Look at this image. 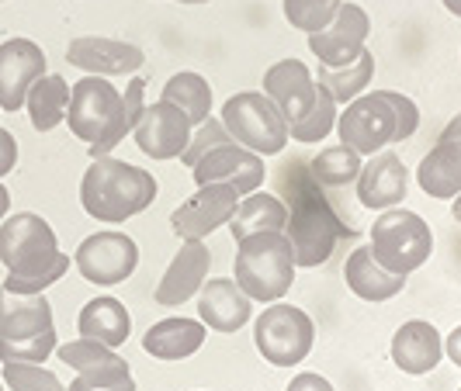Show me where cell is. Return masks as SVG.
I'll return each mask as SVG.
<instances>
[{
	"label": "cell",
	"instance_id": "cell-1",
	"mask_svg": "<svg viewBox=\"0 0 461 391\" xmlns=\"http://www.w3.org/2000/svg\"><path fill=\"white\" fill-rule=\"evenodd\" d=\"M277 191L285 194V205H288L285 235L292 243L295 267H320L333 256L340 235H354V229H347L337 218L323 187L312 181L305 163H285V170L277 173Z\"/></svg>",
	"mask_w": 461,
	"mask_h": 391
},
{
	"label": "cell",
	"instance_id": "cell-2",
	"mask_svg": "<svg viewBox=\"0 0 461 391\" xmlns=\"http://www.w3.org/2000/svg\"><path fill=\"white\" fill-rule=\"evenodd\" d=\"M0 263L7 267L4 291L11 295H42L69 271V260L59 250V239L42 215L18 211L0 222Z\"/></svg>",
	"mask_w": 461,
	"mask_h": 391
},
{
	"label": "cell",
	"instance_id": "cell-3",
	"mask_svg": "<svg viewBox=\"0 0 461 391\" xmlns=\"http://www.w3.org/2000/svg\"><path fill=\"white\" fill-rule=\"evenodd\" d=\"M420 129V108L413 97L395 91L361 93L347 104V111L337 115L340 142L361 156H375L393 142L413 138Z\"/></svg>",
	"mask_w": 461,
	"mask_h": 391
},
{
	"label": "cell",
	"instance_id": "cell-4",
	"mask_svg": "<svg viewBox=\"0 0 461 391\" xmlns=\"http://www.w3.org/2000/svg\"><path fill=\"white\" fill-rule=\"evenodd\" d=\"M157 198V177L142 166L122 163L115 156L91 160L80 181V205L97 222H129L132 215L146 211Z\"/></svg>",
	"mask_w": 461,
	"mask_h": 391
},
{
	"label": "cell",
	"instance_id": "cell-5",
	"mask_svg": "<svg viewBox=\"0 0 461 391\" xmlns=\"http://www.w3.org/2000/svg\"><path fill=\"white\" fill-rule=\"evenodd\" d=\"M67 125L77 138L87 142L91 160L112 156L122 138L129 136V118H125V101L108 84L104 76H84L69 87Z\"/></svg>",
	"mask_w": 461,
	"mask_h": 391
},
{
	"label": "cell",
	"instance_id": "cell-6",
	"mask_svg": "<svg viewBox=\"0 0 461 391\" xmlns=\"http://www.w3.org/2000/svg\"><path fill=\"white\" fill-rule=\"evenodd\" d=\"M232 280L250 301H281L295 280V256L285 232H254L240 239L232 260Z\"/></svg>",
	"mask_w": 461,
	"mask_h": 391
},
{
	"label": "cell",
	"instance_id": "cell-7",
	"mask_svg": "<svg viewBox=\"0 0 461 391\" xmlns=\"http://www.w3.org/2000/svg\"><path fill=\"white\" fill-rule=\"evenodd\" d=\"M434 250V235L430 226L406 208H389L378 215V222L371 226V256L389 271V274L410 277L427 263V256Z\"/></svg>",
	"mask_w": 461,
	"mask_h": 391
},
{
	"label": "cell",
	"instance_id": "cell-8",
	"mask_svg": "<svg viewBox=\"0 0 461 391\" xmlns=\"http://www.w3.org/2000/svg\"><path fill=\"white\" fill-rule=\"evenodd\" d=\"M222 125L232 142L254 149L257 156H277L288 146V121L264 91H243L226 101Z\"/></svg>",
	"mask_w": 461,
	"mask_h": 391
},
{
	"label": "cell",
	"instance_id": "cell-9",
	"mask_svg": "<svg viewBox=\"0 0 461 391\" xmlns=\"http://www.w3.org/2000/svg\"><path fill=\"white\" fill-rule=\"evenodd\" d=\"M254 340L260 357L267 364H275V368H295V364H302L309 357V350L316 343V325L295 305L271 301L257 315Z\"/></svg>",
	"mask_w": 461,
	"mask_h": 391
},
{
	"label": "cell",
	"instance_id": "cell-10",
	"mask_svg": "<svg viewBox=\"0 0 461 391\" xmlns=\"http://www.w3.org/2000/svg\"><path fill=\"white\" fill-rule=\"evenodd\" d=\"M73 263L84 280H91L97 288H112L132 277V271L139 267V246L125 232H94L77 246Z\"/></svg>",
	"mask_w": 461,
	"mask_h": 391
},
{
	"label": "cell",
	"instance_id": "cell-11",
	"mask_svg": "<svg viewBox=\"0 0 461 391\" xmlns=\"http://www.w3.org/2000/svg\"><path fill=\"white\" fill-rule=\"evenodd\" d=\"M371 31V18L365 7L344 0L337 18L326 24L323 31L309 35V49L320 59V67H347L365 52V39Z\"/></svg>",
	"mask_w": 461,
	"mask_h": 391
},
{
	"label": "cell",
	"instance_id": "cell-12",
	"mask_svg": "<svg viewBox=\"0 0 461 391\" xmlns=\"http://www.w3.org/2000/svg\"><path fill=\"white\" fill-rule=\"evenodd\" d=\"M236 205H240V191L232 184H202L170 215V229L177 239H205L219 226H230Z\"/></svg>",
	"mask_w": 461,
	"mask_h": 391
},
{
	"label": "cell",
	"instance_id": "cell-13",
	"mask_svg": "<svg viewBox=\"0 0 461 391\" xmlns=\"http://www.w3.org/2000/svg\"><path fill=\"white\" fill-rule=\"evenodd\" d=\"M191 132H194L191 118L177 104H170V101L146 104L139 125L132 129L136 146L146 156H153V160H181V153L191 142Z\"/></svg>",
	"mask_w": 461,
	"mask_h": 391
},
{
	"label": "cell",
	"instance_id": "cell-14",
	"mask_svg": "<svg viewBox=\"0 0 461 391\" xmlns=\"http://www.w3.org/2000/svg\"><path fill=\"white\" fill-rule=\"evenodd\" d=\"M194 173V184H232L240 194H254L257 187L264 184L267 170L264 160L257 156L254 149L240 146V142H226V146H215L208 149L202 160L191 166Z\"/></svg>",
	"mask_w": 461,
	"mask_h": 391
},
{
	"label": "cell",
	"instance_id": "cell-15",
	"mask_svg": "<svg viewBox=\"0 0 461 391\" xmlns=\"http://www.w3.org/2000/svg\"><path fill=\"white\" fill-rule=\"evenodd\" d=\"M39 76H46V52L32 39L0 42V111H22Z\"/></svg>",
	"mask_w": 461,
	"mask_h": 391
},
{
	"label": "cell",
	"instance_id": "cell-16",
	"mask_svg": "<svg viewBox=\"0 0 461 391\" xmlns=\"http://www.w3.org/2000/svg\"><path fill=\"white\" fill-rule=\"evenodd\" d=\"M67 63L84 69L87 76H132L146 63V56H142V49L129 46V42L84 35L67 46Z\"/></svg>",
	"mask_w": 461,
	"mask_h": 391
},
{
	"label": "cell",
	"instance_id": "cell-17",
	"mask_svg": "<svg viewBox=\"0 0 461 391\" xmlns=\"http://www.w3.org/2000/svg\"><path fill=\"white\" fill-rule=\"evenodd\" d=\"M264 93L277 104L288 125H295L316 104V76L302 59H281L264 73Z\"/></svg>",
	"mask_w": 461,
	"mask_h": 391
},
{
	"label": "cell",
	"instance_id": "cell-18",
	"mask_svg": "<svg viewBox=\"0 0 461 391\" xmlns=\"http://www.w3.org/2000/svg\"><path fill=\"white\" fill-rule=\"evenodd\" d=\"M208 267H212V253L202 239H185V246L177 250V256L170 260L167 274L160 277L157 284V305L163 308H177L191 301L208 277Z\"/></svg>",
	"mask_w": 461,
	"mask_h": 391
},
{
	"label": "cell",
	"instance_id": "cell-19",
	"mask_svg": "<svg viewBox=\"0 0 461 391\" xmlns=\"http://www.w3.org/2000/svg\"><path fill=\"white\" fill-rule=\"evenodd\" d=\"M410 191V173L395 153H375L357 173V201L371 211H389Z\"/></svg>",
	"mask_w": 461,
	"mask_h": 391
},
{
	"label": "cell",
	"instance_id": "cell-20",
	"mask_svg": "<svg viewBox=\"0 0 461 391\" xmlns=\"http://www.w3.org/2000/svg\"><path fill=\"white\" fill-rule=\"evenodd\" d=\"M198 315L212 333H240L254 315V301L230 277H212L198 291Z\"/></svg>",
	"mask_w": 461,
	"mask_h": 391
},
{
	"label": "cell",
	"instance_id": "cell-21",
	"mask_svg": "<svg viewBox=\"0 0 461 391\" xmlns=\"http://www.w3.org/2000/svg\"><path fill=\"white\" fill-rule=\"evenodd\" d=\"M344 280H347V288H350L357 298L375 301V305L395 298V295L406 288V277L389 274V271H385V267H382V263L371 256V246H357L354 253L347 256Z\"/></svg>",
	"mask_w": 461,
	"mask_h": 391
},
{
	"label": "cell",
	"instance_id": "cell-22",
	"mask_svg": "<svg viewBox=\"0 0 461 391\" xmlns=\"http://www.w3.org/2000/svg\"><path fill=\"white\" fill-rule=\"evenodd\" d=\"M440 333L423 319L399 325V333L393 336V360L406 374H430L440 364Z\"/></svg>",
	"mask_w": 461,
	"mask_h": 391
},
{
	"label": "cell",
	"instance_id": "cell-23",
	"mask_svg": "<svg viewBox=\"0 0 461 391\" xmlns=\"http://www.w3.org/2000/svg\"><path fill=\"white\" fill-rule=\"evenodd\" d=\"M46 329H56L46 295H11L0 288V340H28Z\"/></svg>",
	"mask_w": 461,
	"mask_h": 391
},
{
	"label": "cell",
	"instance_id": "cell-24",
	"mask_svg": "<svg viewBox=\"0 0 461 391\" xmlns=\"http://www.w3.org/2000/svg\"><path fill=\"white\" fill-rule=\"evenodd\" d=\"M202 343H205L202 319H163L149 325V333L142 336V350L157 360H185L191 353H198Z\"/></svg>",
	"mask_w": 461,
	"mask_h": 391
},
{
	"label": "cell",
	"instance_id": "cell-25",
	"mask_svg": "<svg viewBox=\"0 0 461 391\" xmlns=\"http://www.w3.org/2000/svg\"><path fill=\"white\" fill-rule=\"evenodd\" d=\"M77 329H80V336L97 340V343L115 350V346H122L129 340V333H132V315H129V308L118 298L101 295V298H91L84 305Z\"/></svg>",
	"mask_w": 461,
	"mask_h": 391
},
{
	"label": "cell",
	"instance_id": "cell-26",
	"mask_svg": "<svg viewBox=\"0 0 461 391\" xmlns=\"http://www.w3.org/2000/svg\"><path fill=\"white\" fill-rule=\"evenodd\" d=\"M423 194L447 201L461 194V142H438L416 170Z\"/></svg>",
	"mask_w": 461,
	"mask_h": 391
},
{
	"label": "cell",
	"instance_id": "cell-27",
	"mask_svg": "<svg viewBox=\"0 0 461 391\" xmlns=\"http://www.w3.org/2000/svg\"><path fill=\"white\" fill-rule=\"evenodd\" d=\"M285 222H288V205L277 198V194H247L240 198V205L230 218V232L232 239H247L254 232H285Z\"/></svg>",
	"mask_w": 461,
	"mask_h": 391
},
{
	"label": "cell",
	"instance_id": "cell-28",
	"mask_svg": "<svg viewBox=\"0 0 461 391\" xmlns=\"http://www.w3.org/2000/svg\"><path fill=\"white\" fill-rule=\"evenodd\" d=\"M28 118H32V129L35 132H52L59 121H67V108H69V84L56 73H46L32 84L28 91Z\"/></svg>",
	"mask_w": 461,
	"mask_h": 391
},
{
	"label": "cell",
	"instance_id": "cell-29",
	"mask_svg": "<svg viewBox=\"0 0 461 391\" xmlns=\"http://www.w3.org/2000/svg\"><path fill=\"white\" fill-rule=\"evenodd\" d=\"M371 76H375V56L365 49V52H361L354 63H347V67H320L316 84H323L326 91L333 93L337 104H350L354 97H361V93L368 91Z\"/></svg>",
	"mask_w": 461,
	"mask_h": 391
},
{
	"label": "cell",
	"instance_id": "cell-30",
	"mask_svg": "<svg viewBox=\"0 0 461 391\" xmlns=\"http://www.w3.org/2000/svg\"><path fill=\"white\" fill-rule=\"evenodd\" d=\"M160 101L177 104V108L191 118V125H202V121L212 115V87L205 84L202 73H174V76L163 84Z\"/></svg>",
	"mask_w": 461,
	"mask_h": 391
},
{
	"label": "cell",
	"instance_id": "cell-31",
	"mask_svg": "<svg viewBox=\"0 0 461 391\" xmlns=\"http://www.w3.org/2000/svg\"><path fill=\"white\" fill-rule=\"evenodd\" d=\"M361 153H354L350 146H326L320 156H312L309 160V173H312V181L320 187H347L350 181H357V173H361Z\"/></svg>",
	"mask_w": 461,
	"mask_h": 391
},
{
	"label": "cell",
	"instance_id": "cell-32",
	"mask_svg": "<svg viewBox=\"0 0 461 391\" xmlns=\"http://www.w3.org/2000/svg\"><path fill=\"white\" fill-rule=\"evenodd\" d=\"M333 129H337V101H333V93L326 91L323 84H316L312 111L302 121H295V125H288V136L295 138V142H323Z\"/></svg>",
	"mask_w": 461,
	"mask_h": 391
},
{
	"label": "cell",
	"instance_id": "cell-33",
	"mask_svg": "<svg viewBox=\"0 0 461 391\" xmlns=\"http://www.w3.org/2000/svg\"><path fill=\"white\" fill-rule=\"evenodd\" d=\"M67 391H136V378L129 370V360L115 357L112 364L80 370Z\"/></svg>",
	"mask_w": 461,
	"mask_h": 391
},
{
	"label": "cell",
	"instance_id": "cell-34",
	"mask_svg": "<svg viewBox=\"0 0 461 391\" xmlns=\"http://www.w3.org/2000/svg\"><path fill=\"white\" fill-rule=\"evenodd\" d=\"M344 0H285V18L292 28H299L305 35L323 31L326 24L337 18Z\"/></svg>",
	"mask_w": 461,
	"mask_h": 391
},
{
	"label": "cell",
	"instance_id": "cell-35",
	"mask_svg": "<svg viewBox=\"0 0 461 391\" xmlns=\"http://www.w3.org/2000/svg\"><path fill=\"white\" fill-rule=\"evenodd\" d=\"M56 329H46L39 336L28 340H0V360L4 364H42L49 360V353H56Z\"/></svg>",
	"mask_w": 461,
	"mask_h": 391
},
{
	"label": "cell",
	"instance_id": "cell-36",
	"mask_svg": "<svg viewBox=\"0 0 461 391\" xmlns=\"http://www.w3.org/2000/svg\"><path fill=\"white\" fill-rule=\"evenodd\" d=\"M56 353H59V360H63L67 368L77 370V374H80V370L101 368V364H112L118 357L112 346L97 343V340H87V336H80V340H73V343H59Z\"/></svg>",
	"mask_w": 461,
	"mask_h": 391
},
{
	"label": "cell",
	"instance_id": "cell-37",
	"mask_svg": "<svg viewBox=\"0 0 461 391\" xmlns=\"http://www.w3.org/2000/svg\"><path fill=\"white\" fill-rule=\"evenodd\" d=\"M4 385L11 391H67L42 364H4Z\"/></svg>",
	"mask_w": 461,
	"mask_h": 391
},
{
	"label": "cell",
	"instance_id": "cell-38",
	"mask_svg": "<svg viewBox=\"0 0 461 391\" xmlns=\"http://www.w3.org/2000/svg\"><path fill=\"white\" fill-rule=\"evenodd\" d=\"M226 142H232V136L226 132L222 118L208 115L202 125H194V132H191V142H187V149L181 153V160H185V166H194V163L205 156L208 149H215V146H226Z\"/></svg>",
	"mask_w": 461,
	"mask_h": 391
},
{
	"label": "cell",
	"instance_id": "cell-39",
	"mask_svg": "<svg viewBox=\"0 0 461 391\" xmlns=\"http://www.w3.org/2000/svg\"><path fill=\"white\" fill-rule=\"evenodd\" d=\"M142 93H146V80H142V76H132V80H129V91L122 93V101H125V118H129V132L136 129L142 111H146Z\"/></svg>",
	"mask_w": 461,
	"mask_h": 391
},
{
	"label": "cell",
	"instance_id": "cell-40",
	"mask_svg": "<svg viewBox=\"0 0 461 391\" xmlns=\"http://www.w3.org/2000/svg\"><path fill=\"white\" fill-rule=\"evenodd\" d=\"M14 166H18V138L0 129V177H7Z\"/></svg>",
	"mask_w": 461,
	"mask_h": 391
},
{
	"label": "cell",
	"instance_id": "cell-41",
	"mask_svg": "<svg viewBox=\"0 0 461 391\" xmlns=\"http://www.w3.org/2000/svg\"><path fill=\"white\" fill-rule=\"evenodd\" d=\"M285 391H333V385L326 381L323 374L305 370V374H295V378L288 381V388H285Z\"/></svg>",
	"mask_w": 461,
	"mask_h": 391
},
{
	"label": "cell",
	"instance_id": "cell-42",
	"mask_svg": "<svg viewBox=\"0 0 461 391\" xmlns=\"http://www.w3.org/2000/svg\"><path fill=\"white\" fill-rule=\"evenodd\" d=\"M444 350H447V357H451V360H455V364L461 368V325L455 329V333H451V336H447Z\"/></svg>",
	"mask_w": 461,
	"mask_h": 391
},
{
	"label": "cell",
	"instance_id": "cell-43",
	"mask_svg": "<svg viewBox=\"0 0 461 391\" xmlns=\"http://www.w3.org/2000/svg\"><path fill=\"white\" fill-rule=\"evenodd\" d=\"M438 142H461V115H455L451 121H447V129L440 132Z\"/></svg>",
	"mask_w": 461,
	"mask_h": 391
},
{
	"label": "cell",
	"instance_id": "cell-44",
	"mask_svg": "<svg viewBox=\"0 0 461 391\" xmlns=\"http://www.w3.org/2000/svg\"><path fill=\"white\" fill-rule=\"evenodd\" d=\"M7 211H11V194H7V187L0 184V222L7 218Z\"/></svg>",
	"mask_w": 461,
	"mask_h": 391
},
{
	"label": "cell",
	"instance_id": "cell-45",
	"mask_svg": "<svg viewBox=\"0 0 461 391\" xmlns=\"http://www.w3.org/2000/svg\"><path fill=\"white\" fill-rule=\"evenodd\" d=\"M440 4H444L451 14H458V18H461V0H440Z\"/></svg>",
	"mask_w": 461,
	"mask_h": 391
},
{
	"label": "cell",
	"instance_id": "cell-46",
	"mask_svg": "<svg viewBox=\"0 0 461 391\" xmlns=\"http://www.w3.org/2000/svg\"><path fill=\"white\" fill-rule=\"evenodd\" d=\"M451 201H455V205H451V211H455V218L461 222V194H458V198H451Z\"/></svg>",
	"mask_w": 461,
	"mask_h": 391
},
{
	"label": "cell",
	"instance_id": "cell-47",
	"mask_svg": "<svg viewBox=\"0 0 461 391\" xmlns=\"http://www.w3.org/2000/svg\"><path fill=\"white\" fill-rule=\"evenodd\" d=\"M181 4H205V0H181Z\"/></svg>",
	"mask_w": 461,
	"mask_h": 391
},
{
	"label": "cell",
	"instance_id": "cell-48",
	"mask_svg": "<svg viewBox=\"0 0 461 391\" xmlns=\"http://www.w3.org/2000/svg\"><path fill=\"white\" fill-rule=\"evenodd\" d=\"M0 391H4V385H0Z\"/></svg>",
	"mask_w": 461,
	"mask_h": 391
}]
</instances>
